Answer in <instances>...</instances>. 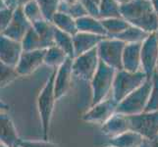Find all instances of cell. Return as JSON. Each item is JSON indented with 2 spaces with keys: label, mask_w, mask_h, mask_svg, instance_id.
Here are the masks:
<instances>
[{
  "label": "cell",
  "mask_w": 158,
  "mask_h": 147,
  "mask_svg": "<svg viewBox=\"0 0 158 147\" xmlns=\"http://www.w3.org/2000/svg\"><path fill=\"white\" fill-rule=\"evenodd\" d=\"M121 17L148 34H155L158 30V17L150 0H131L121 5Z\"/></svg>",
  "instance_id": "cell-1"
},
{
  "label": "cell",
  "mask_w": 158,
  "mask_h": 147,
  "mask_svg": "<svg viewBox=\"0 0 158 147\" xmlns=\"http://www.w3.org/2000/svg\"><path fill=\"white\" fill-rule=\"evenodd\" d=\"M56 70H53L51 76L47 79L45 84L37 95L36 98V108L39 112L43 139L48 140V135L50 132V126L52 121V116L55 108V103L57 101L55 92H54V79H55Z\"/></svg>",
  "instance_id": "cell-2"
},
{
  "label": "cell",
  "mask_w": 158,
  "mask_h": 147,
  "mask_svg": "<svg viewBox=\"0 0 158 147\" xmlns=\"http://www.w3.org/2000/svg\"><path fill=\"white\" fill-rule=\"evenodd\" d=\"M148 78L143 71L139 72H128L126 70H120L116 72L113 81L112 97L117 103L121 102L133 91L138 89L145 83Z\"/></svg>",
  "instance_id": "cell-3"
},
{
  "label": "cell",
  "mask_w": 158,
  "mask_h": 147,
  "mask_svg": "<svg viewBox=\"0 0 158 147\" xmlns=\"http://www.w3.org/2000/svg\"><path fill=\"white\" fill-rule=\"evenodd\" d=\"M151 86L152 80L151 78H149L138 89L133 91L125 99L118 103L116 113L126 116H133L144 112L149 99Z\"/></svg>",
  "instance_id": "cell-4"
},
{
  "label": "cell",
  "mask_w": 158,
  "mask_h": 147,
  "mask_svg": "<svg viewBox=\"0 0 158 147\" xmlns=\"http://www.w3.org/2000/svg\"><path fill=\"white\" fill-rule=\"evenodd\" d=\"M116 72V70L100 61L98 69L89 83L91 88V105L106 99L108 95L112 93L113 81Z\"/></svg>",
  "instance_id": "cell-5"
},
{
  "label": "cell",
  "mask_w": 158,
  "mask_h": 147,
  "mask_svg": "<svg viewBox=\"0 0 158 147\" xmlns=\"http://www.w3.org/2000/svg\"><path fill=\"white\" fill-rule=\"evenodd\" d=\"M125 46V42L106 36L96 47L99 60L116 71L123 70V52Z\"/></svg>",
  "instance_id": "cell-6"
},
{
  "label": "cell",
  "mask_w": 158,
  "mask_h": 147,
  "mask_svg": "<svg viewBox=\"0 0 158 147\" xmlns=\"http://www.w3.org/2000/svg\"><path fill=\"white\" fill-rule=\"evenodd\" d=\"M130 129L140 134L145 140L153 141L158 137V112H143L128 116Z\"/></svg>",
  "instance_id": "cell-7"
},
{
  "label": "cell",
  "mask_w": 158,
  "mask_h": 147,
  "mask_svg": "<svg viewBox=\"0 0 158 147\" xmlns=\"http://www.w3.org/2000/svg\"><path fill=\"white\" fill-rule=\"evenodd\" d=\"M100 60L97 53V49L81 54L73 59V75L83 81L90 83L98 69Z\"/></svg>",
  "instance_id": "cell-8"
},
{
  "label": "cell",
  "mask_w": 158,
  "mask_h": 147,
  "mask_svg": "<svg viewBox=\"0 0 158 147\" xmlns=\"http://www.w3.org/2000/svg\"><path fill=\"white\" fill-rule=\"evenodd\" d=\"M118 103L114 98L108 97L94 105H91L85 113L83 114L81 120L85 123L102 125L107 122L117 111Z\"/></svg>",
  "instance_id": "cell-9"
},
{
  "label": "cell",
  "mask_w": 158,
  "mask_h": 147,
  "mask_svg": "<svg viewBox=\"0 0 158 147\" xmlns=\"http://www.w3.org/2000/svg\"><path fill=\"white\" fill-rule=\"evenodd\" d=\"M158 65V39L156 34H150L141 43V71L152 78Z\"/></svg>",
  "instance_id": "cell-10"
},
{
  "label": "cell",
  "mask_w": 158,
  "mask_h": 147,
  "mask_svg": "<svg viewBox=\"0 0 158 147\" xmlns=\"http://www.w3.org/2000/svg\"><path fill=\"white\" fill-rule=\"evenodd\" d=\"M46 49L34 51H24L22 53L16 70L20 77H27L35 73L44 65V54Z\"/></svg>",
  "instance_id": "cell-11"
},
{
  "label": "cell",
  "mask_w": 158,
  "mask_h": 147,
  "mask_svg": "<svg viewBox=\"0 0 158 147\" xmlns=\"http://www.w3.org/2000/svg\"><path fill=\"white\" fill-rule=\"evenodd\" d=\"M32 25L31 24V22L25 16L23 7L19 6L14 10L12 21L3 35L9 39L22 42L27 32L29 31Z\"/></svg>",
  "instance_id": "cell-12"
},
{
  "label": "cell",
  "mask_w": 158,
  "mask_h": 147,
  "mask_svg": "<svg viewBox=\"0 0 158 147\" xmlns=\"http://www.w3.org/2000/svg\"><path fill=\"white\" fill-rule=\"evenodd\" d=\"M23 52L21 42L0 35V61L16 68Z\"/></svg>",
  "instance_id": "cell-13"
},
{
  "label": "cell",
  "mask_w": 158,
  "mask_h": 147,
  "mask_svg": "<svg viewBox=\"0 0 158 147\" xmlns=\"http://www.w3.org/2000/svg\"><path fill=\"white\" fill-rule=\"evenodd\" d=\"M73 77V59L69 58L61 67L56 70L54 79V92L57 100L67 94L71 88Z\"/></svg>",
  "instance_id": "cell-14"
},
{
  "label": "cell",
  "mask_w": 158,
  "mask_h": 147,
  "mask_svg": "<svg viewBox=\"0 0 158 147\" xmlns=\"http://www.w3.org/2000/svg\"><path fill=\"white\" fill-rule=\"evenodd\" d=\"M20 140L17 129L8 112H0V141L9 147H15Z\"/></svg>",
  "instance_id": "cell-15"
},
{
  "label": "cell",
  "mask_w": 158,
  "mask_h": 147,
  "mask_svg": "<svg viewBox=\"0 0 158 147\" xmlns=\"http://www.w3.org/2000/svg\"><path fill=\"white\" fill-rule=\"evenodd\" d=\"M106 36L86 34V32L78 31L73 36L74 40V50L75 57L80 56L81 54L86 53L92 49L96 48L99 43L105 39Z\"/></svg>",
  "instance_id": "cell-16"
},
{
  "label": "cell",
  "mask_w": 158,
  "mask_h": 147,
  "mask_svg": "<svg viewBox=\"0 0 158 147\" xmlns=\"http://www.w3.org/2000/svg\"><path fill=\"white\" fill-rule=\"evenodd\" d=\"M141 43L126 44L123 52V70L133 73L141 71Z\"/></svg>",
  "instance_id": "cell-17"
},
{
  "label": "cell",
  "mask_w": 158,
  "mask_h": 147,
  "mask_svg": "<svg viewBox=\"0 0 158 147\" xmlns=\"http://www.w3.org/2000/svg\"><path fill=\"white\" fill-rule=\"evenodd\" d=\"M128 130H131L129 117L120 113H115L101 126V133L109 138L117 137Z\"/></svg>",
  "instance_id": "cell-18"
},
{
  "label": "cell",
  "mask_w": 158,
  "mask_h": 147,
  "mask_svg": "<svg viewBox=\"0 0 158 147\" xmlns=\"http://www.w3.org/2000/svg\"><path fill=\"white\" fill-rule=\"evenodd\" d=\"M76 22H77L78 31L101 36H107L106 31L101 23V20L98 18L92 17L90 15H86L85 17L77 19Z\"/></svg>",
  "instance_id": "cell-19"
},
{
  "label": "cell",
  "mask_w": 158,
  "mask_h": 147,
  "mask_svg": "<svg viewBox=\"0 0 158 147\" xmlns=\"http://www.w3.org/2000/svg\"><path fill=\"white\" fill-rule=\"evenodd\" d=\"M145 141V139L138 133L128 130L117 137H110L108 144L115 147H139Z\"/></svg>",
  "instance_id": "cell-20"
},
{
  "label": "cell",
  "mask_w": 158,
  "mask_h": 147,
  "mask_svg": "<svg viewBox=\"0 0 158 147\" xmlns=\"http://www.w3.org/2000/svg\"><path fill=\"white\" fill-rule=\"evenodd\" d=\"M32 27H34V29L36 31L40 37L43 49H47L55 45V43H54V35H55L56 28L51 22L42 20L39 23L34 24Z\"/></svg>",
  "instance_id": "cell-21"
},
{
  "label": "cell",
  "mask_w": 158,
  "mask_h": 147,
  "mask_svg": "<svg viewBox=\"0 0 158 147\" xmlns=\"http://www.w3.org/2000/svg\"><path fill=\"white\" fill-rule=\"evenodd\" d=\"M51 23L59 31H64V32H66V34H69L73 36L78 32L77 22H76V20L73 17H71V16L68 14H65L62 12H57L55 15H54Z\"/></svg>",
  "instance_id": "cell-22"
},
{
  "label": "cell",
  "mask_w": 158,
  "mask_h": 147,
  "mask_svg": "<svg viewBox=\"0 0 158 147\" xmlns=\"http://www.w3.org/2000/svg\"><path fill=\"white\" fill-rule=\"evenodd\" d=\"M149 35L150 34H148V32L140 30L135 26L130 25L123 32L112 37V39H117L125 42L126 44H129V43H141L146 39V37Z\"/></svg>",
  "instance_id": "cell-23"
},
{
  "label": "cell",
  "mask_w": 158,
  "mask_h": 147,
  "mask_svg": "<svg viewBox=\"0 0 158 147\" xmlns=\"http://www.w3.org/2000/svg\"><path fill=\"white\" fill-rule=\"evenodd\" d=\"M67 59H69V57L62 49H60L56 45H53L45 50L44 65L52 68L53 70H57L66 62Z\"/></svg>",
  "instance_id": "cell-24"
},
{
  "label": "cell",
  "mask_w": 158,
  "mask_h": 147,
  "mask_svg": "<svg viewBox=\"0 0 158 147\" xmlns=\"http://www.w3.org/2000/svg\"><path fill=\"white\" fill-rule=\"evenodd\" d=\"M101 23L106 31L107 37H114L126 30L130 24L122 17L102 19Z\"/></svg>",
  "instance_id": "cell-25"
},
{
  "label": "cell",
  "mask_w": 158,
  "mask_h": 147,
  "mask_svg": "<svg viewBox=\"0 0 158 147\" xmlns=\"http://www.w3.org/2000/svg\"><path fill=\"white\" fill-rule=\"evenodd\" d=\"M54 43L60 49L67 54L68 57L71 59L75 58V50H74V40L73 35H71L66 32L55 30V35H54Z\"/></svg>",
  "instance_id": "cell-26"
},
{
  "label": "cell",
  "mask_w": 158,
  "mask_h": 147,
  "mask_svg": "<svg viewBox=\"0 0 158 147\" xmlns=\"http://www.w3.org/2000/svg\"><path fill=\"white\" fill-rule=\"evenodd\" d=\"M99 19L121 17V5L116 0H100Z\"/></svg>",
  "instance_id": "cell-27"
},
{
  "label": "cell",
  "mask_w": 158,
  "mask_h": 147,
  "mask_svg": "<svg viewBox=\"0 0 158 147\" xmlns=\"http://www.w3.org/2000/svg\"><path fill=\"white\" fill-rule=\"evenodd\" d=\"M22 46H23L24 51H34V50H41L43 49L41 39L36 32V31L34 29V27L29 30L25 35L24 39L22 40Z\"/></svg>",
  "instance_id": "cell-28"
},
{
  "label": "cell",
  "mask_w": 158,
  "mask_h": 147,
  "mask_svg": "<svg viewBox=\"0 0 158 147\" xmlns=\"http://www.w3.org/2000/svg\"><path fill=\"white\" fill-rule=\"evenodd\" d=\"M20 77L15 67L0 61V88H6Z\"/></svg>",
  "instance_id": "cell-29"
},
{
  "label": "cell",
  "mask_w": 158,
  "mask_h": 147,
  "mask_svg": "<svg viewBox=\"0 0 158 147\" xmlns=\"http://www.w3.org/2000/svg\"><path fill=\"white\" fill-rule=\"evenodd\" d=\"M41 10L44 20L51 22L58 10L61 0H35Z\"/></svg>",
  "instance_id": "cell-30"
},
{
  "label": "cell",
  "mask_w": 158,
  "mask_h": 147,
  "mask_svg": "<svg viewBox=\"0 0 158 147\" xmlns=\"http://www.w3.org/2000/svg\"><path fill=\"white\" fill-rule=\"evenodd\" d=\"M22 7H23L25 16L27 17V19L31 22V25L44 20L43 15L41 13V10L35 0H31V1L26 3L24 6H22Z\"/></svg>",
  "instance_id": "cell-31"
},
{
  "label": "cell",
  "mask_w": 158,
  "mask_h": 147,
  "mask_svg": "<svg viewBox=\"0 0 158 147\" xmlns=\"http://www.w3.org/2000/svg\"><path fill=\"white\" fill-rule=\"evenodd\" d=\"M58 12H62V13H65V14H68L70 15L71 17H73L75 20L77 19H80L81 17H85V16L89 15L88 11L85 10V8L81 5V3L79 1L75 4H72V5H69V4H66L61 1L60 3V6H59V10Z\"/></svg>",
  "instance_id": "cell-32"
},
{
  "label": "cell",
  "mask_w": 158,
  "mask_h": 147,
  "mask_svg": "<svg viewBox=\"0 0 158 147\" xmlns=\"http://www.w3.org/2000/svg\"><path fill=\"white\" fill-rule=\"evenodd\" d=\"M152 86L144 112H158V73L156 72L151 78Z\"/></svg>",
  "instance_id": "cell-33"
},
{
  "label": "cell",
  "mask_w": 158,
  "mask_h": 147,
  "mask_svg": "<svg viewBox=\"0 0 158 147\" xmlns=\"http://www.w3.org/2000/svg\"><path fill=\"white\" fill-rule=\"evenodd\" d=\"M14 10L10 8H4L0 10V35H3L7 30L13 18Z\"/></svg>",
  "instance_id": "cell-34"
},
{
  "label": "cell",
  "mask_w": 158,
  "mask_h": 147,
  "mask_svg": "<svg viewBox=\"0 0 158 147\" xmlns=\"http://www.w3.org/2000/svg\"><path fill=\"white\" fill-rule=\"evenodd\" d=\"M18 144L21 147H59L57 144L46 139H40V140L21 139Z\"/></svg>",
  "instance_id": "cell-35"
},
{
  "label": "cell",
  "mask_w": 158,
  "mask_h": 147,
  "mask_svg": "<svg viewBox=\"0 0 158 147\" xmlns=\"http://www.w3.org/2000/svg\"><path fill=\"white\" fill-rule=\"evenodd\" d=\"M81 3V5L85 8L88 11L89 15L92 16V17L98 18L99 19V8L98 4L95 3L94 0H79Z\"/></svg>",
  "instance_id": "cell-36"
},
{
  "label": "cell",
  "mask_w": 158,
  "mask_h": 147,
  "mask_svg": "<svg viewBox=\"0 0 158 147\" xmlns=\"http://www.w3.org/2000/svg\"><path fill=\"white\" fill-rule=\"evenodd\" d=\"M5 3H6V6L8 8L13 10L20 6V0H5Z\"/></svg>",
  "instance_id": "cell-37"
},
{
  "label": "cell",
  "mask_w": 158,
  "mask_h": 147,
  "mask_svg": "<svg viewBox=\"0 0 158 147\" xmlns=\"http://www.w3.org/2000/svg\"><path fill=\"white\" fill-rule=\"evenodd\" d=\"M9 108L10 107L6 102H4L2 99H0V112H8Z\"/></svg>",
  "instance_id": "cell-38"
},
{
  "label": "cell",
  "mask_w": 158,
  "mask_h": 147,
  "mask_svg": "<svg viewBox=\"0 0 158 147\" xmlns=\"http://www.w3.org/2000/svg\"><path fill=\"white\" fill-rule=\"evenodd\" d=\"M150 1H151V5H152V8H153L154 13L158 17V0H150Z\"/></svg>",
  "instance_id": "cell-39"
},
{
  "label": "cell",
  "mask_w": 158,
  "mask_h": 147,
  "mask_svg": "<svg viewBox=\"0 0 158 147\" xmlns=\"http://www.w3.org/2000/svg\"><path fill=\"white\" fill-rule=\"evenodd\" d=\"M62 2L66 3V4H69V5H72V4H75L79 2V0H61Z\"/></svg>",
  "instance_id": "cell-40"
},
{
  "label": "cell",
  "mask_w": 158,
  "mask_h": 147,
  "mask_svg": "<svg viewBox=\"0 0 158 147\" xmlns=\"http://www.w3.org/2000/svg\"><path fill=\"white\" fill-rule=\"evenodd\" d=\"M4 8H7L6 3H5V0H0V10H2Z\"/></svg>",
  "instance_id": "cell-41"
},
{
  "label": "cell",
  "mask_w": 158,
  "mask_h": 147,
  "mask_svg": "<svg viewBox=\"0 0 158 147\" xmlns=\"http://www.w3.org/2000/svg\"><path fill=\"white\" fill-rule=\"evenodd\" d=\"M139 147H151V145H150V141H148V140H145L144 142L141 144Z\"/></svg>",
  "instance_id": "cell-42"
},
{
  "label": "cell",
  "mask_w": 158,
  "mask_h": 147,
  "mask_svg": "<svg viewBox=\"0 0 158 147\" xmlns=\"http://www.w3.org/2000/svg\"><path fill=\"white\" fill-rule=\"evenodd\" d=\"M150 145L151 147H158V140H153V141H150Z\"/></svg>",
  "instance_id": "cell-43"
},
{
  "label": "cell",
  "mask_w": 158,
  "mask_h": 147,
  "mask_svg": "<svg viewBox=\"0 0 158 147\" xmlns=\"http://www.w3.org/2000/svg\"><path fill=\"white\" fill-rule=\"evenodd\" d=\"M116 1H117L120 5H123V4H126V3L130 2L131 0H116Z\"/></svg>",
  "instance_id": "cell-44"
},
{
  "label": "cell",
  "mask_w": 158,
  "mask_h": 147,
  "mask_svg": "<svg viewBox=\"0 0 158 147\" xmlns=\"http://www.w3.org/2000/svg\"><path fill=\"white\" fill-rule=\"evenodd\" d=\"M30 1H31V0H20V6H24L26 3H28Z\"/></svg>",
  "instance_id": "cell-45"
},
{
  "label": "cell",
  "mask_w": 158,
  "mask_h": 147,
  "mask_svg": "<svg viewBox=\"0 0 158 147\" xmlns=\"http://www.w3.org/2000/svg\"><path fill=\"white\" fill-rule=\"evenodd\" d=\"M0 147H9V146H7L6 144H4L3 142H1V141H0Z\"/></svg>",
  "instance_id": "cell-46"
},
{
  "label": "cell",
  "mask_w": 158,
  "mask_h": 147,
  "mask_svg": "<svg viewBox=\"0 0 158 147\" xmlns=\"http://www.w3.org/2000/svg\"><path fill=\"white\" fill-rule=\"evenodd\" d=\"M94 1L95 3H97L98 5H99V3H100V0H94Z\"/></svg>",
  "instance_id": "cell-47"
},
{
  "label": "cell",
  "mask_w": 158,
  "mask_h": 147,
  "mask_svg": "<svg viewBox=\"0 0 158 147\" xmlns=\"http://www.w3.org/2000/svg\"><path fill=\"white\" fill-rule=\"evenodd\" d=\"M104 147H115V146H113V145H110V144H108L107 146H104Z\"/></svg>",
  "instance_id": "cell-48"
},
{
  "label": "cell",
  "mask_w": 158,
  "mask_h": 147,
  "mask_svg": "<svg viewBox=\"0 0 158 147\" xmlns=\"http://www.w3.org/2000/svg\"><path fill=\"white\" fill-rule=\"evenodd\" d=\"M155 34H156V36H157V39H158V30H157V31L155 32Z\"/></svg>",
  "instance_id": "cell-49"
},
{
  "label": "cell",
  "mask_w": 158,
  "mask_h": 147,
  "mask_svg": "<svg viewBox=\"0 0 158 147\" xmlns=\"http://www.w3.org/2000/svg\"><path fill=\"white\" fill-rule=\"evenodd\" d=\"M15 147H21V146H20V145H19V144H18V145H16V146H15Z\"/></svg>",
  "instance_id": "cell-50"
},
{
  "label": "cell",
  "mask_w": 158,
  "mask_h": 147,
  "mask_svg": "<svg viewBox=\"0 0 158 147\" xmlns=\"http://www.w3.org/2000/svg\"><path fill=\"white\" fill-rule=\"evenodd\" d=\"M156 72L158 73V65H157V71H156Z\"/></svg>",
  "instance_id": "cell-51"
},
{
  "label": "cell",
  "mask_w": 158,
  "mask_h": 147,
  "mask_svg": "<svg viewBox=\"0 0 158 147\" xmlns=\"http://www.w3.org/2000/svg\"><path fill=\"white\" fill-rule=\"evenodd\" d=\"M157 140H158V137H157Z\"/></svg>",
  "instance_id": "cell-52"
}]
</instances>
